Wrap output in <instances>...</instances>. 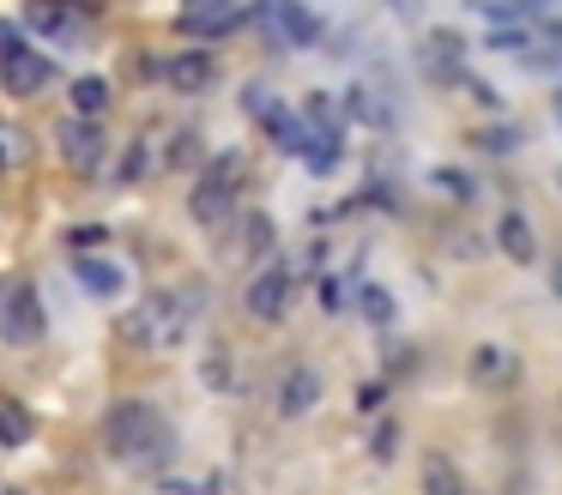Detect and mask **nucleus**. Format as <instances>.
I'll use <instances>...</instances> for the list:
<instances>
[{
    "label": "nucleus",
    "instance_id": "1",
    "mask_svg": "<svg viewBox=\"0 0 562 495\" xmlns=\"http://www.w3.org/2000/svg\"><path fill=\"white\" fill-rule=\"evenodd\" d=\"M103 447H110L122 465H164V459L176 453V429L158 405L122 398V405L103 410Z\"/></svg>",
    "mask_w": 562,
    "mask_h": 495
},
{
    "label": "nucleus",
    "instance_id": "2",
    "mask_svg": "<svg viewBox=\"0 0 562 495\" xmlns=\"http://www.w3.org/2000/svg\"><path fill=\"white\" fill-rule=\"evenodd\" d=\"M200 284L194 290H158V296H146L134 314L122 320V338L127 345H146V350H170L188 338V326L200 320Z\"/></svg>",
    "mask_w": 562,
    "mask_h": 495
},
{
    "label": "nucleus",
    "instance_id": "3",
    "mask_svg": "<svg viewBox=\"0 0 562 495\" xmlns=\"http://www.w3.org/2000/svg\"><path fill=\"white\" fill-rule=\"evenodd\" d=\"M243 176H248V157L243 151H218L206 169H200L194 181V200H188V212H194V224L218 229L236 217V193H243Z\"/></svg>",
    "mask_w": 562,
    "mask_h": 495
},
{
    "label": "nucleus",
    "instance_id": "4",
    "mask_svg": "<svg viewBox=\"0 0 562 495\" xmlns=\"http://www.w3.org/2000/svg\"><path fill=\"white\" fill-rule=\"evenodd\" d=\"M55 79V55L25 43L19 24H0V91L7 97H37Z\"/></svg>",
    "mask_w": 562,
    "mask_h": 495
},
{
    "label": "nucleus",
    "instance_id": "5",
    "mask_svg": "<svg viewBox=\"0 0 562 495\" xmlns=\"http://www.w3.org/2000/svg\"><path fill=\"white\" fill-rule=\"evenodd\" d=\"M248 24H255L272 48L321 43V12L308 7V0H255V7H248Z\"/></svg>",
    "mask_w": 562,
    "mask_h": 495
},
{
    "label": "nucleus",
    "instance_id": "6",
    "mask_svg": "<svg viewBox=\"0 0 562 495\" xmlns=\"http://www.w3.org/2000/svg\"><path fill=\"white\" fill-rule=\"evenodd\" d=\"M43 333H49V314H43L37 284H25V278L0 284V345L31 350V345H43Z\"/></svg>",
    "mask_w": 562,
    "mask_h": 495
},
{
    "label": "nucleus",
    "instance_id": "7",
    "mask_svg": "<svg viewBox=\"0 0 562 495\" xmlns=\"http://www.w3.org/2000/svg\"><path fill=\"white\" fill-rule=\"evenodd\" d=\"M291 296H296V272L284 260H267L255 278H248L243 308L255 314V320H284V314H291Z\"/></svg>",
    "mask_w": 562,
    "mask_h": 495
},
{
    "label": "nucleus",
    "instance_id": "8",
    "mask_svg": "<svg viewBox=\"0 0 562 495\" xmlns=\"http://www.w3.org/2000/svg\"><path fill=\"white\" fill-rule=\"evenodd\" d=\"M61 157H67V169H79V176H98V169L110 164V145H103L98 121H86V115L67 121L61 127Z\"/></svg>",
    "mask_w": 562,
    "mask_h": 495
},
{
    "label": "nucleus",
    "instance_id": "9",
    "mask_svg": "<svg viewBox=\"0 0 562 495\" xmlns=\"http://www.w3.org/2000/svg\"><path fill=\"white\" fill-rule=\"evenodd\" d=\"M236 24H248L243 0H188V12H182L188 36H224V31H236Z\"/></svg>",
    "mask_w": 562,
    "mask_h": 495
},
{
    "label": "nucleus",
    "instance_id": "10",
    "mask_svg": "<svg viewBox=\"0 0 562 495\" xmlns=\"http://www.w3.org/2000/svg\"><path fill=\"white\" fill-rule=\"evenodd\" d=\"M164 79H170V91L194 97V91H206V85L218 79V55H212V48H182V55L164 60Z\"/></svg>",
    "mask_w": 562,
    "mask_h": 495
},
{
    "label": "nucleus",
    "instance_id": "11",
    "mask_svg": "<svg viewBox=\"0 0 562 495\" xmlns=\"http://www.w3.org/2000/svg\"><path fill=\"white\" fill-rule=\"evenodd\" d=\"M460 55H465V43H460V31H429L424 36V72L436 85H460Z\"/></svg>",
    "mask_w": 562,
    "mask_h": 495
},
{
    "label": "nucleus",
    "instance_id": "12",
    "mask_svg": "<svg viewBox=\"0 0 562 495\" xmlns=\"http://www.w3.org/2000/svg\"><path fill=\"white\" fill-rule=\"evenodd\" d=\"M315 405H321V374L308 369V362L284 369V381H279V410L284 417H308Z\"/></svg>",
    "mask_w": 562,
    "mask_h": 495
},
{
    "label": "nucleus",
    "instance_id": "13",
    "mask_svg": "<svg viewBox=\"0 0 562 495\" xmlns=\"http://www.w3.org/2000/svg\"><path fill=\"white\" fill-rule=\"evenodd\" d=\"M74 278L91 290V296H122V290H127V272H122L115 260H103V254H79V260H74Z\"/></svg>",
    "mask_w": 562,
    "mask_h": 495
},
{
    "label": "nucleus",
    "instance_id": "14",
    "mask_svg": "<svg viewBox=\"0 0 562 495\" xmlns=\"http://www.w3.org/2000/svg\"><path fill=\"white\" fill-rule=\"evenodd\" d=\"M514 374H520V362H514V350H508V345H477V350H472V381H484V386H508Z\"/></svg>",
    "mask_w": 562,
    "mask_h": 495
},
{
    "label": "nucleus",
    "instance_id": "15",
    "mask_svg": "<svg viewBox=\"0 0 562 495\" xmlns=\"http://www.w3.org/2000/svg\"><path fill=\"white\" fill-rule=\"evenodd\" d=\"M496 241H502V254H508V260H532L538 254V236H532V224H526L520 212H502V224H496Z\"/></svg>",
    "mask_w": 562,
    "mask_h": 495
},
{
    "label": "nucleus",
    "instance_id": "16",
    "mask_svg": "<svg viewBox=\"0 0 562 495\" xmlns=\"http://www.w3.org/2000/svg\"><path fill=\"white\" fill-rule=\"evenodd\" d=\"M424 495H465V477L448 453H424Z\"/></svg>",
    "mask_w": 562,
    "mask_h": 495
},
{
    "label": "nucleus",
    "instance_id": "17",
    "mask_svg": "<svg viewBox=\"0 0 562 495\" xmlns=\"http://www.w3.org/2000/svg\"><path fill=\"white\" fill-rule=\"evenodd\" d=\"M74 115H86V121H98L103 109H110V79H98V72H79L74 79Z\"/></svg>",
    "mask_w": 562,
    "mask_h": 495
},
{
    "label": "nucleus",
    "instance_id": "18",
    "mask_svg": "<svg viewBox=\"0 0 562 495\" xmlns=\"http://www.w3.org/2000/svg\"><path fill=\"white\" fill-rule=\"evenodd\" d=\"M31 435H37V417L19 398H0V447H25Z\"/></svg>",
    "mask_w": 562,
    "mask_h": 495
},
{
    "label": "nucleus",
    "instance_id": "19",
    "mask_svg": "<svg viewBox=\"0 0 562 495\" xmlns=\"http://www.w3.org/2000/svg\"><path fill=\"white\" fill-rule=\"evenodd\" d=\"M526 67L532 72H550V67H562V24H544V31H532V48H526Z\"/></svg>",
    "mask_w": 562,
    "mask_h": 495
},
{
    "label": "nucleus",
    "instance_id": "20",
    "mask_svg": "<svg viewBox=\"0 0 562 495\" xmlns=\"http://www.w3.org/2000/svg\"><path fill=\"white\" fill-rule=\"evenodd\" d=\"M303 121H308L315 133H345V115H339V103H333L327 91H308V97H303Z\"/></svg>",
    "mask_w": 562,
    "mask_h": 495
},
{
    "label": "nucleus",
    "instance_id": "21",
    "mask_svg": "<svg viewBox=\"0 0 562 495\" xmlns=\"http://www.w3.org/2000/svg\"><path fill=\"white\" fill-rule=\"evenodd\" d=\"M243 241H248V260H267V254H272V241H279V236H272V217H260V212H248L243 217Z\"/></svg>",
    "mask_w": 562,
    "mask_h": 495
},
{
    "label": "nucleus",
    "instance_id": "22",
    "mask_svg": "<svg viewBox=\"0 0 562 495\" xmlns=\"http://www.w3.org/2000/svg\"><path fill=\"white\" fill-rule=\"evenodd\" d=\"M345 103H351V115H357V121H369V127H387V121H393V109L381 103V97L369 91V85H357V91L345 97Z\"/></svg>",
    "mask_w": 562,
    "mask_h": 495
},
{
    "label": "nucleus",
    "instance_id": "23",
    "mask_svg": "<svg viewBox=\"0 0 562 495\" xmlns=\"http://www.w3.org/2000/svg\"><path fill=\"white\" fill-rule=\"evenodd\" d=\"M243 109H248V115L260 121V127H272V121L284 115V103H279V97L267 91V85H248V91H243Z\"/></svg>",
    "mask_w": 562,
    "mask_h": 495
},
{
    "label": "nucleus",
    "instance_id": "24",
    "mask_svg": "<svg viewBox=\"0 0 562 495\" xmlns=\"http://www.w3.org/2000/svg\"><path fill=\"white\" fill-rule=\"evenodd\" d=\"M357 308H363L375 326H387V320H393V296H387L381 284H363V290H357Z\"/></svg>",
    "mask_w": 562,
    "mask_h": 495
},
{
    "label": "nucleus",
    "instance_id": "25",
    "mask_svg": "<svg viewBox=\"0 0 562 495\" xmlns=\"http://www.w3.org/2000/svg\"><path fill=\"white\" fill-rule=\"evenodd\" d=\"M477 145H484V151H496V157H508L514 145H520V133H514V127H484V133H477Z\"/></svg>",
    "mask_w": 562,
    "mask_h": 495
},
{
    "label": "nucleus",
    "instance_id": "26",
    "mask_svg": "<svg viewBox=\"0 0 562 495\" xmlns=\"http://www.w3.org/2000/svg\"><path fill=\"white\" fill-rule=\"evenodd\" d=\"M146 169H151V145L134 139V145H127V164H122V181H139Z\"/></svg>",
    "mask_w": 562,
    "mask_h": 495
},
{
    "label": "nucleus",
    "instance_id": "27",
    "mask_svg": "<svg viewBox=\"0 0 562 495\" xmlns=\"http://www.w3.org/2000/svg\"><path fill=\"white\" fill-rule=\"evenodd\" d=\"M369 453H375V459H393V453H400V423H375V441H369Z\"/></svg>",
    "mask_w": 562,
    "mask_h": 495
},
{
    "label": "nucleus",
    "instance_id": "28",
    "mask_svg": "<svg viewBox=\"0 0 562 495\" xmlns=\"http://www.w3.org/2000/svg\"><path fill=\"white\" fill-rule=\"evenodd\" d=\"M170 164H176V169L200 164V133H176V145H170Z\"/></svg>",
    "mask_w": 562,
    "mask_h": 495
},
{
    "label": "nucleus",
    "instance_id": "29",
    "mask_svg": "<svg viewBox=\"0 0 562 495\" xmlns=\"http://www.w3.org/2000/svg\"><path fill=\"white\" fill-rule=\"evenodd\" d=\"M436 188H448V193H460V200H472L477 181L465 176V169H436Z\"/></svg>",
    "mask_w": 562,
    "mask_h": 495
},
{
    "label": "nucleus",
    "instance_id": "30",
    "mask_svg": "<svg viewBox=\"0 0 562 495\" xmlns=\"http://www.w3.org/2000/svg\"><path fill=\"white\" fill-rule=\"evenodd\" d=\"M19 157H25V133H19V127H0V169H13Z\"/></svg>",
    "mask_w": 562,
    "mask_h": 495
},
{
    "label": "nucleus",
    "instance_id": "31",
    "mask_svg": "<svg viewBox=\"0 0 562 495\" xmlns=\"http://www.w3.org/2000/svg\"><path fill=\"white\" fill-rule=\"evenodd\" d=\"M321 302H327V308L339 314L345 302H351V278H327V284H321Z\"/></svg>",
    "mask_w": 562,
    "mask_h": 495
},
{
    "label": "nucleus",
    "instance_id": "32",
    "mask_svg": "<svg viewBox=\"0 0 562 495\" xmlns=\"http://www.w3.org/2000/svg\"><path fill=\"white\" fill-rule=\"evenodd\" d=\"M103 236H110L103 224H79V229H67V241H74V248H91V241L103 248Z\"/></svg>",
    "mask_w": 562,
    "mask_h": 495
},
{
    "label": "nucleus",
    "instance_id": "33",
    "mask_svg": "<svg viewBox=\"0 0 562 495\" xmlns=\"http://www.w3.org/2000/svg\"><path fill=\"white\" fill-rule=\"evenodd\" d=\"M164 495H218V483H188V477H170Z\"/></svg>",
    "mask_w": 562,
    "mask_h": 495
},
{
    "label": "nucleus",
    "instance_id": "34",
    "mask_svg": "<svg viewBox=\"0 0 562 495\" xmlns=\"http://www.w3.org/2000/svg\"><path fill=\"white\" fill-rule=\"evenodd\" d=\"M381 398H387V386H381V381L357 386V410H381Z\"/></svg>",
    "mask_w": 562,
    "mask_h": 495
},
{
    "label": "nucleus",
    "instance_id": "35",
    "mask_svg": "<svg viewBox=\"0 0 562 495\" xmlns=\"http://www.w3.org/2000/svg\"><path fill=\"white\" fill-rule=\"evenodd\" d=\"M550 290H557V302H562V254H557V266H550Z\"/></svg>",
    "mask_w": 562,
    "mask_h": 495
},
{
    "label": "nucleus",
    "instance_id": "36",
    "mask_svg": "<svg viewBox=\"0 0 562 495\" xmlns=\"http://www.w3.org/2000/svg\"><path fill=\"white\" fill-rule=\"evenodd\" d=\"M557 121H562V91H557Z\"/></svg>",
    "mask_w": 562,
    "mask_h": 495
},
{
    "label": "nucleus",
    "instance_id": "37",
    "mask_svg": "<svg viewBox=\"0 0 562 495\" xmlns=\"http://www.w3.org/2000/svg\"><path fill=\"white\" fill-rule=\"evenodd\" d=\"M557 188H562V169H557Z\"/></svg>",
    "mask_w": 562,
    "mask_h": 495
},
{
    "label": "nucleus",
    "instance_id": "38",
    "mask_svg": "<svg viewBox=\"0 0 562 495\" xmlns=\"http://www.w3.org/2000/svg\"><path fill=\"white\" fill-rule=\"evenodd\" d=\"M7 495H19V490H7Z\"/></svg>",
    "mask_w": 562,
    "mask_h": 495
}]
</instances>
